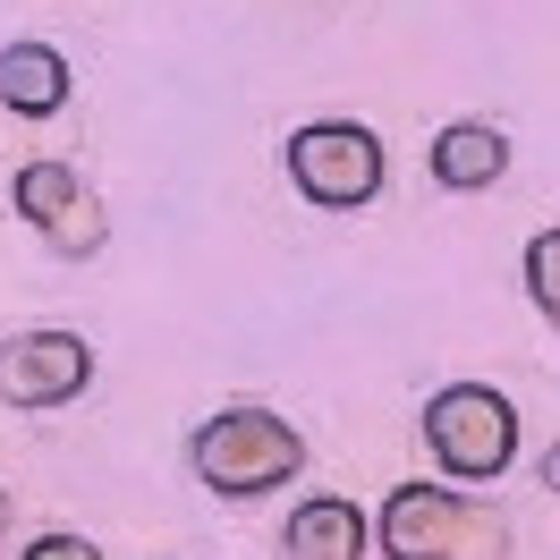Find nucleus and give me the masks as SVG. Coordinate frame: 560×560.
Returning a JSON list of instances; mask_svg holds the SVG:
<instances>
[{"label":"nucleus","instance_id":"obj_1","mask_svg":"<svg viewBox=\"0 0 560 560\" xmlns=\"http://www.w3.org/2000/svg\"><path fill=\"white\" fill-rule=\"evenodd\" d=\"M298 467H306V442L272 408H221V417L196 424V476L212 492H230V501H255V492L289 485Z\"/></svg>","mask_w":560,"mask_h":560},{"label":"nucleus","instance_id":"obj_2","mask_svg":"<svg viewBox=\"0 0 560 560\" xmlns=\"http://www.w3.org/2000/svg\"><path fill=\"white\" fill-rule=\"evenodd\" d=\"M501 544H510V526L442 485H399L383 501V552L390 560H492Z\"/></svg>","mask_w":560,"mask_h":560},{"label":"nucleus","instance_id":"obj_3","mask_svg":"<svg viewBox=\"0 0 560 560\" xmlns=\"http://www.w3.org/2000/svg\"><path fill=\"white\" fill-rule=\"evenodd\" d=\"M289 178H298L306 205L357 212V205L383 196V144H374V128H357V119H306L289 137Z\"/></svg>","mask_w":560,"mask_h":560},{"label":"nucleus","instance_id":"obj_4","mask_svg":"<svg viewBox=\"0 0 560 560\" xmlns=\"http://www.w3.org/2000/svg\"><path fill=\"white\" fill-rule=\"evenodd\" d=\"M424 442H433V458H442L451 476L492 485V476L510 467V451H518V417H510L501 390L451 383V390H433V408H424Z\"/></svg>","mask_w":560,"mask_h":560},{"label":"nucleus","instance_id":"obj_5","mask_svg":"<svg viewBox=\"0 0 560 560\" xmlns=\"http://www.w3.org/2000/svg\"><path fill=\"white\" fill-rule=\"evenodd\" d=\"M94 383V349L77 331H18L0 340V399L9 408H60Z\"/></svg>","mask_w":560,"mask_h":560},{"label":"nucleus","instance_id":"obj_6","mask_svg":"<svg viewBox=\"0 0 560 560\" xmlns=\"http://www.w3.org/2000/svg\"><path fill=\"white\" fill-rule=\"evenodd\" d=\"M18 212H26L60 255H103V238H110L103 196H94L69 162H26V171H18Z\"/></svg>","mask_w":560,"mask_h":560},{"label":"nucleus","instance_id":"obj_7","mask_svg":"<svg viewBox=\"0 0 560 560\" xmlns=\"http://www.w3.org/2000/svg\"><path fill=\"white\" fill-rule=\"evenodd\" d=\"M60 103H69V60L51 43H0V110L51 119Z\"/></svg>","mask_w":560,"mask_h":560},{"label":"nucleus","instance_id":"obj_8","mask_svg":"<svg viewBox=\"0 0 560 560\" xmlns=\"http://www.w3.org/2000/svg\"><path fill=\"white\" fill-rule=\"evenodd\" d=\"M280 560H365V510L323 492V501H298V518L280 535Z\"/></svg>","mask_w":560,"mask_h":560},{"label":"nucleus","instance_id":"obj_9","mask_svg":"<svg viewBox=\"0 0 560 560\" xmlns=\"http://www.w3.org/2000/svg\"><path fill=\"white\" fill-rule=\"evenodd\" d=\"M433 178L442 187H492V178L510 171V137L501 128H485V119H451L442 137H433Z\"/></svg>","mask_w":560,"mask_h":560},{"label":"nucleus","instance_id":"obj_10","mask_svg":"<svg viewBox=\"0 0 560 560\" xmlns=\"http://www.w3.org/2000/svg\"><path fill=\"white\" fill-rule=\"evenodd\" d=\"M526 298H535V315L560 331V230H535V238H526Z\"/></svg>","mask_w":560,"mask_h":560},{"label":"nucleus","instance_id":"obj_11","mask_svg":"<svg viewBox=\"0 0 560 560\" xmlns=\"http://www.w3.org/2000/svg\"><path fill=\"white\" fill-rule=\"evenodd\" d=\"M26 560H103V552H94L85 535H43V544H35Z\"/></svg>","mask_w":560,"mask_h":560},{"label":"nucleus","instance_id":"obj_12","mask_svg":"<svg viewBox=\"0 0 560 560\" xmlns=\"http://www.w3.org/2000/svg\"><path fill=\"white\" fill-rule=\"evenodd\" d=\"M544 485L560 492V442H552V451H544Z\"/></svg>","mask_w":560,"mask_h":560},{"label":"nucleus","instance_id":"obj_13","mask_svg":"<svg viewBox=\"0 0 560 560\" xmlns=\"http://www.w3.org/2000/svg\"><path fill=\"white\" fill-rule=\"evenodd\" d=\"M0 535H9V492H0Z\"/></svg>","mask_w":560,"mask_h":560}]
</instances>
